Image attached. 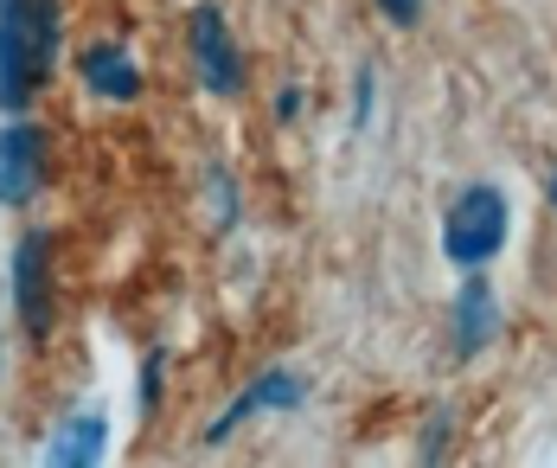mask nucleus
Instances as JSON below:
<instances>
[{
	"instance_id": "f257e3e1",
	"label": "nucleus",
	"mask_w": 557,
	"mask_h": 468,
	"mask_svg": "<svg viewBox=\"0 0 557 468\" xmlns=\"http://www.w3.org/2000/svg\"><path fill=\"white\" fill-rule=\"evenodd\" d=\"M58 0H7L0 7V110H26V97L52 77Z\"/></svg>"
},
{
	"instance_id": "f03ea898",
	"label": "nucleus",
	"mask_w": 557,
	"mask_h": 468,
	"mask_svg": "<svg viewBox=\"0 0 557 468\" xmlns=\"http://www.w3.org/2000/svg\"><path fill=\"white\" fill-rule=\"evenodd\" d=\"M500 244H506V199H500V186H468V193L448 206V219H443L448 263L481 270Z\"/></svg>"
},
{
	"instance_id": "7ed1b4c3",
	"label": "nucleus",
	"mask_w": 557,
	"mask_h": 468,
	"mask_svg": "<svg viewBox=\"0 0 557 468\" xmlns=\"http://www.w3.org/2000/svg\"><path fill=\"white\" fill-rule=\"evenodd\" d=\"M46 180V135L33 122L0 128V206H26Z\"/></svg>"
},
{
	"instance_id": "20e7f679",
	"label": "nucleus",
	"mask_w": 557,
	"mask_h": 468,
	"mask_svg": "<svg viewBox=\"0 0 557 468\" xmlns=\"http://www.w3.org/2000/svg\"><path fill=\"white\" fill-rule=\"evenodd\" d=\"M193 59H199L206 90H219V97H237L244 90V59L231 46V26H224L219 7H199L193 13Z\"/></svg>"
},
{
	"instance_id": "39448f33",
	"label": "nucleus",
	"mask_w": 557,
	"mask_h": 468,
	"mask_svg": "<svg viewBox=\"0 0 557 468\" xmlns=\"http://www.w3.org/2000/svg\"><path fill=\"white\" fill-rule=\"evenodd\" d=\"M13 295H20V315H26V334L46 341L52 334V295H46V237L26 232L13 250Z\"/></svg>"
},
{
	"instance_id": "423d86ee",
	"label": "nucleus",
	"mask_w": 557,
	"mask_h": 468,
	"mask_svg": "<svg viewBox=\"0 0 557 468\" xmlns=\"http://www.w3.org/2000/svg\"><path fill=\"white\" fill-rule=\"evenodd\" d=\"M301 398H308V385H301L295 372H263V379H257L250 392H237V398H231V410H224L219 423L206 430V443H224V436H231L237 423H250L257 410H295Z\"/></svg>"
},
{
	"instance_id": "0eeeda50",
	"label": "nucleus",
	"mask_w": 557,
	"mask_h": 468,
	"mask_svg": "<svg viewBox=\"0 0 557 468\" xmlns=\"http://www.w3.org/2000/svg\"><path fill=\"white\" fill-rule=\"evenodd\" d=\"M103 449H110V423H103V410H77L52 443H46V463L84 468V463H103Z\"/></svg>"
},
{
	"instance_id": "6e6552de",
	"label": "nucleus",
	"mask_w": 557,
	"mask_h": 468,
	"mask_svg": "<svg viewBox=\"0 0 557 468\" xmlns=\"http://www.w3.org/2000/svg\"><path fill=\"white\" fill-rule=\"evenodd\" d=\"M84 84L103 90V97H115V103H128V97L141 90V71L128 64L122 46H90V52H84Z\"/></svg>"
},
{
	"instance_id": "1a4fd4ad",
	"label": "nucleus",
	"mask_w": 557,
	"mask_h": 468,
	"mask_svg": "<svg viewBox=\"0 0 557 468\" xmlns=\"http://www.w3.org/2000/svg\"><path fill=\"white\" fill-rule=\"evenodd\" d=\"M494 341V295L481 290H461V301H455V347L461 353H481Z\"/></svg>"
},
{
	"instance_id": "9d476101",
	"label": "nucleus",
	"mask_w": 557,
	"mask_h": 468,
	"mask_svg": "<svg viewBox=\"0 0 557 468\" xmlns=\"http://www.w3.org/2000/svg\"><path fill=\"white\" fill-rule=\"evenodd\" d=\"M154 398H161V353H148V366H141V405L154 417Z\"/></svg>"
},
{
	"instance_id": "9b49d317",
	"label": "nucleus",
	"mask_w": 557,
	"mask_h": 468,
	"mask_svg": "<svg viewBox=\"0 0 557 468\" xmlns=\"http://www.w3.org/2000/svg\"><path fill=\"white\" fill-rule=\"evenodd\" d=\"M379 7H385V20H391V26H410V20L423 13V0H379Z\"/></svg>"
},
{
	"instance_id": "f8f14e48",
	"label": "nucleus",
	"mask_w": 557,
	"mask_h": 468,
	"mask_svg": "<svg viewBox=\"0 0 557 468\" xmlns=\"http://www.w3.org/2000/svg\"><path fill=\"white\" fill-rule=\"evenodd\" d=\"M552 206H557V186H552Z\"/></svg>"
}]
</instances>
